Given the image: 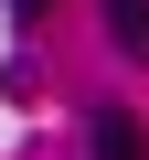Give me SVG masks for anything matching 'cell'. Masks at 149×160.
Returning <instances> with one entry per match:
<instances>
[{
    "label": "cell",
    "mask_w": 149,
    "mask_h": 160,
    "mask_svg": "<svg viewBox=\"0 0 149 160\" xmlns=\"http://www.w3.org/2000/svg\"><path fill=\"white\" fill-rule=\"evenodd\" d=\"M43 11H53V0H11V22H43Z\"/></svg>",
    "instance_id": "3"
},
{
    "label": "cell",
    "mask_w": 149,
    "mask_h": 160,
    "mask_svg": "<svg viewBox=\"0 0 149 160\" xmlns=\"http://www.w3.org/2000/svg\"><path fill=\"white\" fill-rule=\"evenodd\" d=\"M107 32H117V53L149 64V0H107Z\"/></svg>",
    "instance_id": "2"
},
{
    "label": "cell",
    "mask_w": 149,
    "mask_h": 160,
    "mask_svg": "<svg viewBox=\"0 0 149 160\" xmlns=\"http://www.w3.org/2000/svg\"><path fill=\"white\" fill-rule=\"evenodd\" d=\"M85 160H149V128H138L128 107H96V128H85Z\"/></svg>",
    "instance_id": "1"
}]
</instances>
